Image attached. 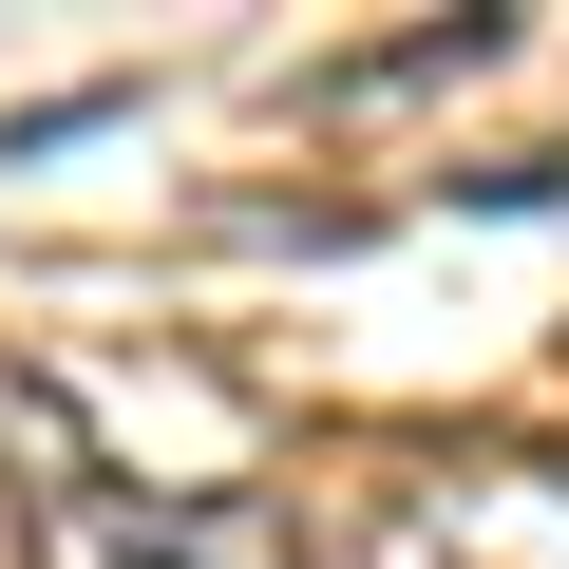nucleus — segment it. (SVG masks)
I'll list each match as a JSON object with an SVG mask.
<instances>
[{
  "instance_id": "1",
  "label": "nucleus",
  "mask_w": 569,
  "mask_h": 569,
  "mask_svg": "<svg viewBox=\"0 0 569 569\" xmlns=\"http://www.w3.org/2000/svg\"><path fill=\"white\" fill-rule=\"evenodd\" d=\"M0 550L20 569H305L266 493H171V475H114L39 380H0Z\"/></svg>"
}]
</instances>
